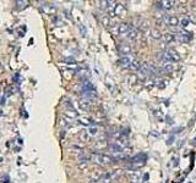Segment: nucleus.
Instances as JSON below:
<instances>
[{"instance_id": "obj_1", "label": "nucleus", "mask_w": 196, "mask_h": 183, "mask_svg": "<svg viewBox=\"0 0 196 183\" xmlns=\"http://www.w3.org/2000/svg\"><path fill=\"white\" fill-rule=\"evenodd\" d=\"M91 160L97 164L99 166H107L112 162H115V160L113 159L112 156L109 155H104V154H92L91 155Z\"/></svg>"}, {"instance_id": "obj_2", "label": "nucleus", "mask_w": 196, "mask_h": 183, "mask_svg": "<svg viewBox=\"0 0 196 183\" xmlns=\"http://www.w3.org/2000/svg\"><path fill=\"white\" fill-rule=\"evenodd\" d=\"M146 159H147V155L143 154V153H140V154L135 155L134 157L130 159V162H131V167L135 169H139V167H142L145 164H146Z\"/></svg>"}, {"instance_id": "obj_3", "label": "nucleus", "mask_w": 196, "mask_h": 183, "mask_svg": "<svg viewBox=\"0 0 196 183\" xmlns=\"http://www.w3.org/2000/svg\"><path fill=\"white\" fill-rule=\"evenodd\" d=\"M131 31V26L129 23H119L116 27H115V33L118 36H126L129 32Z\"/></svg>"}, {"instance_id": "obj_4", "label": "nucleus", "mask_w": 196, "mask_h": 183, "mask_svg": "<svg viewBox=\"0 0 196 183\" xmlns=\"http://www.w3.org/2000/svg\"><path fill=\"white\" fill-rule=\"evenodd\" d=\"M135 61V59L131 56V55H127V56H121L119 59L118 64L120 67H124V69H130L131 64Z\"/></svg>"}, {"instance_id": "obj_5", "label": "nucleus", "mask_w": 196, "mask_h": 183, "mask_svg": "<svg viewBox=\"0 0 196 183\" xmlns=\"http://www.w3.org/2000/svg\"><path fill=\"white\" fill-rule=\"evenodd\" d=\"M174 5H175V1H172V0H163V1L156 2V6H157V7H159V9H162V10H166V11L172 10V9L174 7Z\"/></svg>"}, {"instance_id": "obj_6", "label": "nucleus", "mask_w": 196, "mask_h": 183, "mask_svg": "<svg viewBox=\"0 0 196 183\" xmlns=\"http://www.w3.org/2000/svg\"><path fill=\"white\" fill-rule=\"evenodd\" d=\"M127 176H129L130 181L132 183H140L141 180H142V175H141L139 171H136V170L129 171V172H127Z\"/></svg>"}, {"instance_id": "obj_7", "label": "nucleus", "mask_w": 196, "mask_h": 183, "mask_svg": "<svg viewBox=\"0 0 196 183\" xmlns=\"http://www.w3.org/2000/svg\"><path fill=\"white\" fill-rule=\"evenodd\" d=\"M163 21L169 27H177L179 25V18L177 16H164Z\"/></svg>"}, {"instance_id": "obj_8", "label": "nucleus", "mask_w": 196, "mask_h": 183, "mask_svg": "<svg viewBox=\"0 0 196 183\" xmlns=\"http://www.w3.org/2000/svg\"><path fill=\"white\" fill-rule=\"evenodd\" d=\"M118 51L121 56H127L131 53V46L129 44H119L118 46Z\"/></svg>"}, {"instance_id": "obj_9", "label": "nucleus", "mask_w": 196, "mask_h": 183, "mask_svg": "<svg viewBox=\"0 0 196 183\" xmlns=\"http://www.w3.org/2000/svg\"><path fill=\"white\" fill-rule=\"evenodd\" d=\"M42 11L47 15H53L56 11V6L54 4H43Z\"/></svg>"}, {"instance_id": "obj_10", "label": "nucleus", "mask_w": 196, "mask_h": 183, "mask_svg": "<svg viewBox=\"0 0 196 183\" xmlns=\"http://www.w3.org/2000/svg\"><path fill=\"white\" fill-rule=\"evenodd\" d=\"M126 14V9L124 5L121 4H116L115 7H114V11H113V15L115 16H124Z\"/></svg>"}, {"instance_id": "obj_11", "label": "nucleus", "mask_w": 196, "mask_h": 183, "mask_svg": "<svg viewBox=\"0 0 196 183\" xmlns=\"http://www.w3.org/2000/svg\"><path fill=\"white\" fill-rule=\"evenodd\" d=\"M178 38H179V41L182 43H189L193 39V34L189 33V32H182Z\"/></svg>"}, {"instance_id": "obj_12", "label": "nucleus", "mask_w": 196, "mask_h": 183, "mask_svg": "<svg viewBox=\"0 0 196 183\" xmlns=\"http://www.w3.org/2000/svg\"><path fill=\"white\" fill-rule=\"evenodd\" d=\"M169 54V56H170V59H172V62H178V61H180V55L175 51V50H172V49H169V50H167Z\"/></svg>"}, {"instance_id": "obj_13", "label": "nucleus", "mask_w": 196, "mask_h": 183, "mask_svg": "<svg viewBox=\"0 0 196 183\" xmlns=\"http://www.w3.org/2000/svg\"><path fill=\"white\" fill-rule=\"evenodd\" d=\"M163 41H164V44H172V43L175 42V37L172 34V33H166L162 36Z\"/></svg>"}, {"instance_id": "obj_14", "label": "nucleus", "mask_w": 196, "mask_h": 183, "mask_svg": "<svg viewBox=\"0 0 196 183\" xmlns=\"http://www.w3.org/2000/svg\"><path fill=\"white\" fill-rule=\"evenodd\" d=\"M162 71H163L164 73H170V72H173V71H174L173 64H170V62H163V64H162Z\"/></svg>"}, {"instance_id": "obj_15", "label": "nucleus", "mask_w": 196, "mask_h": 183, "mask_svg": "<svg viewBox=\"0 0 196 183\" xmlns=\"http://www.w3.org/2000/svg\"><path fill=\"white\" fill-rule=\"evenodd\" d=\"M137 36H139V34H137V31L131 28V31L126 34V38H127L129 41H136V39H137Z\"/></svg>"}, {"instance_id": "obj_16", "label": "nucleus", "mask_w": 196, "mask_h": 183, "mask_svg": "<svg viewBox=\"0 0 196 183\" xmlns=\"http://www.w3.org/2000/svg\"><path fill=\"white\" fill-rule=\"evenodd\" d=\"M77 122L82 126H91V123H92V121L88 117H77Z\"/></svg>"}, {"instance_id": "obj_17", "label": "nucleus", "mask_w": 196, "mask_h": 183, "mask_svg": "<svg viewBox=\"0 0 196 183\" xmlns=\"http://www.w3.org/2000/svg\"><path fill=\"white\" fill-rule=\"evenodd\" d=\"M101 22H102V25L106 26V27L111 26V18H109V16H108V15H102V16H101Z\"/></svg>"}, {"instance_id": "obj_18", "label": "nucleus", "mask_w": 196, "mask_h": 183, "mask_svg": "<svg viewBox=\"0 0 196 183\" xmlns=\"http://www.w3.org/2000/svg\"><path fill=\"white\" fill-rule=\"evenodd\" d=\"M87 133L90 137H95L98 134V127L97 126H90L87 129Z\"/></svg>"}, {"instance_id": "obj_19", "label": "nucleus", "mask_w": 196, "mask_h": 183, "mask_svg": "<svg viewBox=\"0 0 196 183\" xmlns=\"http://www.w3.org/2000/svg\"><path fill=\"white\" fill-rule=\"evenodd\" d=\"M150 33H151V37H152L153 39H161V38H162L161 32H159V31H157V29H152V31H150Z\"/></svg>"}, {"instance_id": "obj_20", "label": "nucleus", "mask_w": 196, "mask_h": 183, "mask_svg": "<svg viewBox=\"0 0 196 183\" xmlns=\"http://www.w3.org/2000/svg\"><path fill=\"white\" fill-rule=\"evenodd\" d=\"M179 23H180V26H182V27H184V28H185V27H188V26H189V23H190V20H189L188 17H183L182 20L179 21Z\"/></svg>"}, {"instance_id": "obj_21", "label": "nucleus", "mask_w": 196, "mask_h": 183, "mask_svg": "<svg viewBox=\"0 0 196 183\" xmlns=\"http://www.w3.org/2000/svg\"><path fill=\"white\" fill-rule=\"evenodd\" d=\"M91 137L88 136V133H87V131L86 132H81V134H80V139L82 142H87L88 139H90Z\"/></svg>"}]
</instances>
